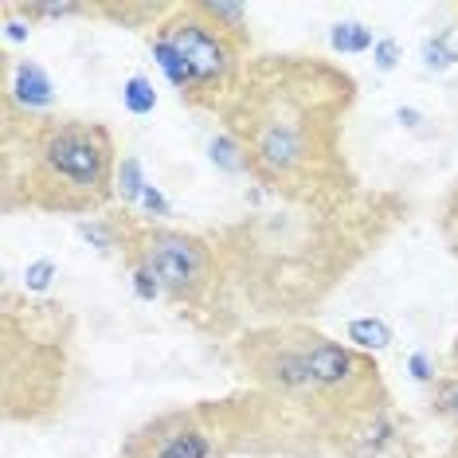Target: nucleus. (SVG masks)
Returning <instances> with one entry per match:
<instances>
[{"mask_svg":"<svg viewBox=\"0 0 458 458\" xmlns=\"http://www.w3.org/2000/svg\"><path fill=\"white\" fill-rule=\"evenodd\" d=\"M200 4H204V13L212 16L227 36L251 44V28H247V8L243 4H235V0H200Z\"/></svg>","mask_w":458,"mask_h":458,"instance_id":"nucleus-18","label":"nucleus"},{"mask_svg":"<svg viewBox=\"0 0 458 458\" xmlns=\"http://www.w3.org/2000/svg\"><path fill=\"white\" fill-rule=\"evenodd\" d=\"M118 141L110 126L79 114H28L0 106V208L44 216L110 212L118 204Z\"/></svg>","mask_w":458,"mask_h":458,"instance_id":"nucleus-4","label":"nucleus"},{"mask_svg":"<svg viewBox=\"0 0 458 458\" xmlns=\"http://www.w3.org/2000/svg\"><path fill=\"white\" fill-rule=\"evenodd\" d=\"M243 451V400H196L145 420L122 443V458H232Z\"/></svg>","mask_w":458,"mask_h":458,"instance_id":"nucleus-8","label":"nucleus"},{"mask_svg":"<svg viewBox=\"0 0 458 458\" xmlns=\"http://www.w3.org/2000/svg\"><path fill=\"white\" fill-rule=\"evenodd\" d=\"M126 220H130L126 208H110V212L75 220V232H79V239H87L98 255L122 259V243H126Z\"/></svg>","mask_w":458,"mask_h":458,"instance_id":"nucleus-12","label":"nucleus"},{"mask_svg":"<svg viewBox=\"0 0 458 458\" xmlns=\"http://www.w3.org/2000/svg\"><path fill=\"white\" fill-rule=\"evenodd\" d=\"M333 454L337 458H415L420 443L411 435L408 415H400L395 403H388V408H377L360 415V420H352L341 431Z\"/></svg>","mask_w":458,"mask_h":458,"instance_id":"nucleus-9","label":"nucleus"},{"mask_svg":"<svg viewBox=\"0 0 458 458\" xmlns=\"http://www.w3.org/2000/svg\"><path fill=\"white\" fill-rule=\"evenodd\" d=\"M145 44H149L153 59H157L161 75L173 82L176 98L204 114H220L227 106L247 59L255 55L251 44L227 36L204 13L200 0L173 4L165 24L145 36Z\"/></svg>","mask_w":458,"mask_h":458,"instance_id":"nucleus-7","label":"nucleus"},{"mask_svg":"<svg viewBox=\"0 0 458 458\" xmlns=\"http://www.w3.org/2000/svg\"><path fill=\"white\" fill-rule=\"evenodd\" d=\"M55 278H59L55 259H32V263L24 267V283H20V290H24L28 298H44Z\"/></svg>","mask_w":458,"mask_h":458,"instance_id":"nucleus-22","label":"nucleus"},{"mask_svg":"<svg viewBox=\"0 0 458 458\" xmlns=\"http://www.w3.org/2000/svg\"><path fill=\"white\" fill-rule=\"evenodd\" d=\"M208 161H212L216 169H224V173L247 176V157H243V149H239V141H235L227 130H220L212 141H208Z\"/></svg>","mask_w":458,"mask_h":458,"instance_id":"nucleus-21","label":"nucleus"},{"mask_svg":"<svg viewBox=\"0 0 458 458\" xmlns=\"http://www.w3.org/2000/svg\"><path fill=\"white\" fill-rule=\"evenodd\" d=\"M439 235H443V247L458 259V181L446 189L443 204H439Z\"/></svg>","mask_w":458,"mask_h":458,"instance_id":"nucleus-23","label":"nucleus"},{"mask_svg":"<svg viewBox=\"0 0 458 458\" xmlns=\"http://www.w3.org/2000/svg\"><path fill=\"white\" fill-rule=\"evenodd\" d=\"M395 122H400V126H408V130H420L423 114H420V110H411V106H400V110H395Z\"/></svg>","mask_w":458,"mask_h":458,"instance_id":"nucleus-27","label":"nucleus"},{"mask_svg":"<svg viewBox=\"0 0 458 458\" xmlns=\"http://www.w3.org/2000/svg\"><path fill=\"white\" fill-rule=\"evenodd\" d=\"M0 106L39 118V114H55L59 95L55 82L36 59H16L4 55V82H0Z\"/></svg>","mask_w":458,"mask_h":458,"instance_id":"nucleus-10","label":"nucleus"},{"mask_svg":"<svg viewBox=\"0 0 458 458\" xmlns=\"http://www.w3.org/2000/svg\"><path fill=\"white\" fill-rule=\"evenodd\" d=\"M345 341L352 349H364V352H372V357H377V352H384L395 341V333H392V326L384 318H352L349 326H345Z\"/></svg>","mask_w":458,"mask_h":458,"instance_id":"nucleus-13","label":"nucleus"},{"mask_svg":"<svg viewBox=\"0 0 458 458\" xmlns=\"http://www.w3.org/2000/svg\"><path fill=\"white\" fill-rule=\"evenodd\" d=\"M400 59H403V44L395 36H380L377 39V47H372V64H377L380 75H388V71L400 67Z\"/></svg>","mask_w":458,"mask_h":458,"instance_id":"nucleus-25","label":"nucleus"},{"mask_svg":"<svg viewBox=\"0 0 458 458\" xmlns=\"http://www.w3.org/2000/svg\"><path fill=\"white\" fill-rule=\"evenodd\" d=\"M227 360L243 377V454L318 458L333 454L341 431L388 408L380 360L314 321L251 326L227 341Z\"/></svg>","mask_w":458,"mask_h":458,"instance_id":"nucleus-3","label":"nucleus"},{"mask_svg":"<svg viewBox=\"0 0 458 458\" xmlns=\"http://www.w3.org/2000/svg\"><path fill=\"white\" fill-rule=\"evenodd\" d=\"M451 372H458V337H454V345H451Z\"/></svg>","mask_w":458,"mask_h":458,"instance_id":"nucleus-28","label":"nucleus"},{"mask_svg":"<svg viewBox=\"0 0 458 458\" xmlns=\"http://www.w3.org/2000/svg\"><path fill=\"white\" fill-rule=\"evenodd\" d=\"M451 39H454V28H443V32L427 36L420 44V59H423L427 71H446V67L458 64V47L451 44Z\"/></svg>","mask_w":458,"mask_h":458,"instance_id":"nucleus-20","label":"nucleus"},{"mask_svg":"<svg viewBox=\"0 0 458 458\" xmlns=\"http://www.w3.org/2000/svg\"><path fill=\"white\" fill-rule=\"evenodd\" d=\"M329 47L337 51V55H364V51L377 47V36H372V28L360 24V20H337V24L329 28Z\"/></svg>","mask_w":458,"mask_h":458,"instance_id":"nucleus-16","label":"nucleus"},{"mask_svg":"<svg viewBox=\"0 0 458 458\" xmlns=\"http://www.w3.org/2000/svg\"><path fill=\"white\" fill-rule=\"evenodd\" d=\"M408 377L415 380V384H423V388H431L435 380L443 377L439 369H435V357L431 352H423V349H415L411 357H408Z\"/></svg>","mask_w":458,"mask_h":458,"instance_id":"nucleus-26","label":"nucleus"},{"mask_svg":"<svg viewBox=\"0 0 458 458\" xmlns=\"http://www.w3.org/2000/svg\"><path fill=\"white\" fill-rule=\"evenodd\" d=\"M149 189V176H145L141 161L126 153V157L118 161V184H114V192H118V208H126V212H138L141 196Z\"/></svg>","mask_w":458,"mask_h":458,"instance_id":"nucleus-14","label":"nucleus"},{"mask_svg":"<svg viewBox=\"0 0 458 458\" xmlns=\"http://www.w3.org/2000/svg\"><path fill=\"white\" fill-rule=\"evenodd\" d=\"M118 263H141L157 278L161 301L181 321L212 341H235L227 306V275L208 232H184L173 224H149L138 212L126 220V243Z\"/></svg>","mask_w":458,"mask_h":458,"instance_id":"nucleus-6","label":"nucleus"},{"mask_svg":"<svg viewBox=\"0 0 458 458\" xmlns=\"http://www.w3.org/2000/svg\"><path fill=\"white\" fill-rule=\"evenodd\" d=\"M122 106H126L133 118H145V114L157 110V87H153L149 75H130L126 82H122Z\"/></svg>","mask_w":458,"mask_h":458,"instance_id":"nucleus-19","label":"nucleus"},{"mask_svg":"<svg viewBox=\"0 0 458 458\" xmlns=\"http://www.w3.org/2000/svg\"><path fill=\"white\" fill-rule=\"evenodd\" d=\"M427 408L439 423L458 431V372H443L439 380L427 388Z\"/></svg>","mask_w":458,"mask_h":458,"instance_id":"nucleus-15","label":"nucleus"},{"mask_svg":"<svg viewBox=\"0 0 458 458\" xmlns=\"http://www.w3.org/2000/svg\"><path fill=\"white\" fill-rule=\"evenodd\" d=\"M446 458H458V439H454V446H451V454H446Z\"/></svg>","mask_w":458,"mask_h":458,"instance_id":"nucleus-29","label":"nucleus"},{"mask_svg":"<svg viewBox=\"0 0 458 458\" xmlns=\"http://www.w3.org/2000/svg\"><path fill=\"white\" fill-rule=\"evenodd\" d=\"M173 4L165 0H122V4H95V20H110L114 28H130V32H157Z\"/></svg>","mask_w":458,"mask_h":458,"instance_id":"nucleus-11","label":"nucleus"},{"mask_svg":"<svg viewBox=\"0 0 458 458\" xmlns=\"http://www.w3.org/2000/svg\"><path fill=\"white\" fill-rule=\"evenodd\" d=\"M408 196L360 189L337 208L275 204L208 232L227 275L235 337L251 326L310 321L357 267L408 224Z\"/></svg>","mask_w":458,"mask_h":458,"instance_id":"nucleus-1","label":"nucleus"},{"mask_svg":"<svg viewBox=\"0 0 458 458\" xmlns=\"http://www.w3.org/2000/svg\"><path fill=\"white\" fill-rule=\"evenodd\" d=\"M75 318L4 283L0 294V400L8 423H47L64 411Z\"/></svg>","mask_w":458,"mask_h":458,"instance_id":"nucleus-5","label":"nucleus"},{"mask_svg":"<svg viewBox=\"0 0 458 458\" xmlns=\"http://www.w3.org/2000/svg\"><path fill=\"white\" fill-rule=\"evenodd\" d=\"M0 24H4V39H8V44H24V39L36 32V24H32V20H28L24 13H20L13 0H8L4 13H0Z\"/></svg>","mask_w":458,"mask_h":458,"instance_id":"nucleus-24","label":"nucleus"},{"mask_svg":"<svg viewBox=\"0 0 458 458\" xmlns=\"http://www.w3.org/2000/svg\"><path fill=\"white\" fill-rule=\"evenodd\" d=\"M13 4L32 24H39V20H75V16L95 20V4H75V0H13Z\"/></svg>","mask_w":458,"mask_h":458,"instance_id":"nucleus-17","label":"nucleus"},{"mask_svg":"<svg viewBox=\"0 0 458 458\" xmlns=\"http://www.w3.org/2000/svg\"><path fill=\"white\" fill-rule=\"evenodd\" d=\"M352 106L357 79L341 64L301 51H259L216 118L239 141L247 176L263 196L290 208H337L360 192L345 153Z\"/></svg>","mask_w":458,"mask_h":458,"instance_id":"nucleus-2","label":"nucleus"}]
</instances>
